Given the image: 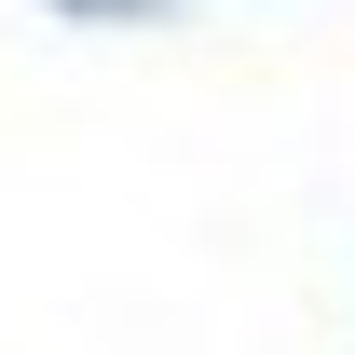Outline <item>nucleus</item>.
<instances>
[{
	"label": "nucleus",
	"mask_w": 355,
	"mask_h": 355,
	"mask_svg": "<svg viewBox=\"0 0 355 355\" xmlns=\"http://www.w3.org/2000/svg\"><path fill=\"white\" fill-rule=\"evenodd\" d=\"M69 14H150V0H69Z\"/></svg>",
	"instance_id": "nucleus-1"
}]
</instances>
